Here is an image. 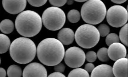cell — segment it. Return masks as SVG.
Here are the masks:
<instances>
[{"instance_id":"cell-1","label":"cell","mask_w":128,"mask_h":77,"mask_svg":"<svg viewBox=\"0 0 128 77\" xmlns=\"http://www.w3.org/2000/svg\"><path fill=\"white\" fill-rule=\"evenodd\" d=\"M37 56L40 62L48 66L59 64L65 55V48L57 39L48 38L42 41L37 49Z\"/></svg>"},{"instance_id":"cell-2","label":"cell","mask_w":128,"mask_h":77,"mask_svg":"<svg viewBox=\"0 0 128 77\" xmlns=\"http://www.w3.org/2000/svg\"><path fill=\"white\" fill-rule=\"evenodd\" d=\"M15 26L18 32L21 36L32 37L37 35L42 29L40 16L34 11L26 10L17 16Z\"/></svg>"},{"instance_id":"cell-3","label":"cell","mask_w":128,"mask_h":77,"mask_svg":"<svg viewBox=\"0 0 128 77\" xmlns=\"http://www.w3.org/2000/svg\"><path fill=\"white\" fill-rule=\"evenodd\" d=\"M36 52L34 42L27 38L16 39L10 47V54L12 59L20 64H26L31 62L35 57Z\"/></svg>"},{"instance_id":"cell-4","label":"cell","mask_w":128,"mask_h":77,"mask_svg":"<svg viewBox=\"0 0 128 77\" xmlns=\"http://www.w3.org/2000/svg\"><path fill=\"white\" fill-rule=\"evenodd\" d=\"M106 7L100 0H90L86 1L81 8V16L83 20L90 25H97L104 19Z\"/></svg>"},{"instance_id":"cell-5","label":"cell","mask_w":128,"mask_h":77,"mask_svg":"<svg viewBox=\"0 0 128 77\" xmlns=\"http://www.w3.org/2000/svg\"><path fill=\"white\" fill-rule=\"evenodd\" d=\"M100 36L98 29L93 25L85 24L80 26L76 31L74 38L79 46L90 49L98 43Z\"/></svg>"},{"instance_id":"cell-6","label":"cell","mask_w":128,"mask_h":77,"mask_svg":"<svg viewBox=\"0 0 128 77\" xmlns=\"http://www.w3.org/2000/svg\"><path fill=\"white\" fill-rule=\"evenodd\" d=\"M44 25L51 31H56L61 29L65 24L66 17L62 9L52 6L46 9L42 17Z\"/></svg>"},{"instance_id":"cell-7","label":"cell","mask_w":128,"mask_h":77,"mask_svg":"<svg viewBox=\"0 0 128 77\" xmlns=\"http://www.w3.org/2000/svg\"><path fill=\"white\" fill-rule=\"evenodd\" d=\"M106 14L107 22L113 27H121L126 25L128 21V11L121 5L112 6L108 9Z\"/></svg>"},{"instance_id":"cell-8","label":"cell","mask_w":128,"mask_h":77,"mask_svg":"<svg viewBox=\"0 0 128 77\" xmlns=\"http://www.w3.org/2000/svg\"><path fill=\"white\" fill-rule=\"evenodd\" d=\"M66 65L72 68H79L84 64L86 61V54L83 50L73 46L66 50L64 56Z\"/></svg>"},{"instance_id":"cell-9","label":"cell","mask_w":128,"mask_h":77,"mask_svg":"<svg viewBox=\"0 0 128 77\" xmlns=\"http://www.w3.org/2000/svg\"><path fill=\"white\" fill-rule=\"evenodd\" d=\"M23 77H47L46 69L42 65L37 63L28 65L24 68Z\"/></svg>"},{"instance_id":"cell-10","label":"cell","mask_w":128,"mask_h":77,"mask_svg":"<svg viewBox=\"0 0 128 77\" xmlns=\"http://www.w3.org/2000/svg\"><path fill=\"white\" fill-rule=\"evenodd\" d=\"M3 6L7 12L16 14L22 12L26 8V0H2Z\"/></svg>"},{"instance_id":"cell-11","label":"cell","mask_w":128,"mask_h":77,"mask_svg":"<svg viewBox=\"0 0 128 77\" xmlns=\"http://www.w3.org/2000/svg\"><path fill=\"white\" fill-rule=\"evenodd\" d=\"M108 56L114 61L120 58H126L127 54L126 46L119 42L115 43L109 46L108 49Z\"/></svg>"},{"instance_id":"cell-12","label":"cell","mask_w":128,"mask_h":77,"mask_svg":"<svg viewBox=\"0 0 128 77\" xmlns=\"http://www.w3.org/2000/svg\"><path fill=\"white\" fill-rule=\"evenodd\" d=\"M128 58H120L116 61L112 68L113 74L116 77H128Z\"/></svg>"},{"instance_id":"cell-13","label":"cell","mask_w":128,"mask_h":77,"mask_svg":"<svg viewBox=\"0 0 128 77\" xmlns=\"http://www.w3.org/2000/svg\"><path fill=\"white\" fill-rule=\"evenodd\" d=\"M90 77H116L112 71V68L108 65H100L93 70Z\"/></svg>"},{"instance_id":"cell-14","label":"cell","mask_w":128,"mask_h":77,"mask_svg":"<svg viewBox=\"0 0 128 77\" xmlns=\"http://www.w3.org/2000/svg\"><path fill=\"white\" fill-rule=\"evenodd\" d=\"M74 32L68 28H62L59 32L58 40L63 45H69L72 43L74 39Z\"/></svg>"},{"instance_id":"cell-15","label":"cell","mask_w":128,"mask_h":77,"mask_svg":"<svg viewBox=\"0 0 128 77\" xmlns=\"http://www.w3.org/2000/svg\"><path fill=\"white\" fill-rule=\"evenodd\" d=\"M14 29V23L10 19H4L0 23V30L2 33L10 34L12 32Z\"/></svg>"},{"instance_id":"cell-16","label":"cell","mask_w":128,"mask_h":77,"mask_svg":"<svg viewBox=\"0 0 128 77\" xmlns=\"http://www.w3.org/2000/svg\"><path fill=\"white\" fill-rule=\"evenodd\" d=\"M11 42L9 38L3 34H0V54L6 53L10 48Z\"/></svg>"},{"instance_id":"cell-17","label":"cell","mask_w":128,"mask_h":77,"mask_svg":"<svg viewBox=\"0 0 128 77\" xmlns=\"http://www.w3.org/2000/svg\"><path fill=\"white\" fill-rule=\"evenodd\" d=\"M7 73L8 77H21L22 72L19 66L14 65L9 67Z\"/></svg>"},{"instance_id":"cell-18","label":"cell","mask_w":128,"mask_h":77,"mask_svg":"<svg viewBox=\"0 0 128 77\" xmlns=\"http://www.w3.org/2000/svg\"><path fill=\"white\" fill-rule=\"evenodd\" d=\"M68 77H90L88 72L83 69L76 68L69 73Z\"/></svg>"},{"instance_id":"cell-19","label":"cell","mask_w":128,"mask_h":77,"mask_svg":"<svg viewBox=\"0 0 128 77\" xmlns=\"http://www.w3.org/2000/svg\"><path fill=\"white\" fill-rule=\"evenodd\" d=\"M81 17L80 13L77 10L73 9L68 13L67 18L71 23H76L80 21Z\"/></svg>"},{"instance_id":"cell-20","label":"cell","mask_w":128,"mask_h":77,"mask_svg":"<svg viewBox=\"0 0 128 77\" xmlns=\"http://www.w3.org/2000/svg\"><path fill=\"white\" fill-rule=\"evenodd\" d=\"M97 57L99 60L101 62H106L109 61L108 53V49L106 48H102L99 49L97 54Z\"/></svg>"},{"instance_id":"cell-21","label":"cell","mask_w":128,"mask_h":77,"mask_svg":"<svg viewBox=\"0 0 128 77\" xmlns=\"http://www.w3.org/2000/svg\"><path fill=\"white\" fill-rule=\"evenodd\" d=\"M128 24L123 26L120 29L119 33V39L122 43L128 46Z\"/></svg>"},{"instance_id":"cell-22","label":"cell","mask_w":128,"mask_h":77,"mask_svg":"<svg viewBox=\"0 0 128 77\" xmlns=\"http://www.w3.org/2000/svg\"><path fill=\"white\" fill-rule=\"evenodd\" d=\"M119 37L115 33H111L108 34L106 39V43L108 46L115 43L119 42Z\"/></svg>"},{"instance_id":"cell-23","label":"cell","mask_w":128,"mask_h":77,"mask_svg":"<svg viewBox=\"0 0 128 77\" xmlns=\"http://www.w3.org/2000/svg\"><path fill=\"white\" fill-rule=\"evenodd\" d=\"M97 29L100 33V36L102 37L107 36L110 32V27L106 24H101L98 26Z\"/></svg>"},{"instance_id":"cell-24","label":"cell","mask_w":128,"mask_h":77,"mask_svg":"<svg viewBox=\"0 0 128 77\" xmlns=\"http://www.w3.org/2000/svg\"><path fill=\"white\" fill-rule=\"evenodd\" d=\"M97 56L96 53L93 51L88 52L86 55V59L90 63H93L96 60Z\"/></svg>"},{"instance_id":"cell-25","label":"cell","mask_w":128,"mask_h":77,"mask_svg":"<svg viewBox=\"0 0 128 77\" xmlns=\"http://www.w3.org/2000/svg\"><path fill=\"white\" fill-rule=\"evenodd\" d=\"M28 2L35 7H40L44 5L47 2V0H28Z\"/></svg>"},{"instance_id":"cell-26","label":"cell","mask_w":128,"mask_h":77,"mask_svg":"<svg viewBox=\"0 0 128 77\" xmlns=\"http://www.w3.org/2000/svg\"><path fill=\"white\" fill-rule=\"evenodd\" d=\"M50 4L55 7H60L65 5L67 2V0H49Z\"/></svg>"},{"instance_id":"cell-27","label":"cell","mask_w":128,"mask_h":77,"mask_svg":"<svg viewBox=\"0 0 128 77\" xmlns=\"http://www.w3.org/2000/svg\"><path fill=\"white\" fill-rule=\"evenodd\" d=\"M65 69V66L62 63H60L54 67V70L56 72L62 73L64 72Z\"/></svg>"},{"instance_id":"cell-28","label":"cell","mask_w":128,"mask_h":77,"mask_svg":"<svg viewBox=\"0 0 128 77\" xmlns=\"http://www.w3.org/2000/svg\"><path fill=\"white\" fill-rule=\"evenodd\" d=\"M95 68V66L92 63H88L85 65L84 70L88 72H92L93 70Z\"/></svg>"},{"instance_id":"cell-29","label":"cell","mask_w":128,"mask_h":77,"mask_svg":"<svg viewBox=\"0 0 128 77\" xmlns=\"http://www.w3.org/2000/svg\"><path fill=\"white\" fill-rule=\"evenodd\" d=\"M48 77H66L65 75L62 73L59 72H55L51 73Z\"/></svg>"},{"instance_id":"cell-30","label":"cell","mask_w":128,"mask_h":77,"mask_svg":"<svg viewBox=\"0 0 128 77\" xmlns=\"http://www.w3.org/2000/svg\"><path fill=\"white\" fill-rule=\"evenodd\" d=\"M6 72L4 69L0 68V77H6Z\"/></svg>"},{"instance_id":"cell-31","label":"cell","mask_w":128,"mask_h":77,"mask_svg":"<svg viewBox=\"0 0 128 77\" xmlns=\"http://www.w3.org/2000/svg\"><path fill=\"white\" fill-rule=\"evenodd\" d=\"M112 2L116 4H122L123 3L126 2V0H111Z\"/></svg>"},{"instance_id":"cell-32","label":"cell","mask_w":128,"mask_h":77,"mask_svg":"<svg viewBox=\"0 0 128 77\" xmlns=\"http://www.w3.org/2000/svg\"><path fill=\"white\" fill-rule=\"evenodd\" d=\"M74 2V1L73 0H67V2L66 3L68 5H71V4H73Z\"/></svg>"},{"instance_id":"cell-33","label":"cell","mask_w":128,"mask_h":77,"mask_svg":"<svg viewBox=\"0 0 128 77\" xmlns=\"http://www.w3.org/2000/svg\"><path fill=\"white\" fill-rule=\"evenodd\" d=\"M75 1H76L78 2H84L86 1L87 0H74Z\"/></svg>"},{"instance_id":"cell-34","label":"cell","mask_w":128,"mask_h":77,"mask_svg":"<svg viewBox=\"0 0 128 77\" xmlns=\"http://www.w3.org/2000/svg\"><path fill=\"white\" fill-rule=\"evenodd\" d=\"M0 63H1V59H0Z\"/></svg>"}]
</instances>
